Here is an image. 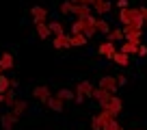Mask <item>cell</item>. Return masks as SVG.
Returning a JSON list of instances; mask_svg holds the SVG:
<instances>
[{"label": "cell", "mask_w": 147, "mask_h": 130, "mask_svg": "<svg viewBox=\"0 0 147 130\" xmlns=\"http://www.w3.org/2000/svg\"><path fill=\"white\" fill-rule=\"evenodd\" d=\"M119 22L123 24H134L136 28H141L143 30V26H145V20H143V15H141V9H121L119 11Z\"/></svg>", "instance_id": "6da1fadb"}, {"label": "cell", "mask_w": 147, "mask_h": 130, "mask_svg": "<svg viewBox=\"0 0 147 130\" xmlns=\"http://www.w3.org/2000/svg\"><path fill=\"white\" fill-rule=\"evenodd\" d=\"M93 89H95V87H93L89 80H82V83L76 85V91H74V100H76V104H82L87 98H91Z\"/></svg>", "instance_id": "7a4b0ae2"}, {"label": "cell", "mask_w": 147, "mask_h": 130, "mask_svg": "<svg viewBox=\"0 0 147 130\" xmlns=\"http://www.w3.org/2000/svg\"><path fill=\"white\" fill-rule=\"evenodd\" d=\"M121 30H123V39L125 41H141V37H143V30L136 28L134 24H125Z\"/></svg>", "instance_id": "3957f363"}, {"label": "cell", "mask_w": 147, "mask_h": 130, "mask_svg": "<svg viewBox=\"0 0 147 130\" xmlns=\"http://www.w3.org/2000/svg\"><path fill=\"white\" fill-rule=\"evenodd\" d=\"M102 108H106V111L113 113V115H119L121 108H123V102H121V98H119V95H113V98H110V100H108V102H106Z\"/></svg>", "instance_id": "277c9868"}, {"label": "cell", "mask_w": 147, "mask_h": 130, "mask_svg": "<svg viewBox=\"0 0 147 130\" xmlns=\"http://www.w3.org/2000/svg\"><path fill=\"white\" fill-rule=\"evenodd\" d=\"M32 95H35V100H39V102H43V104H46L48 100H50L52 91H50V87H46V85H39V87H35V89H32Z\"/></svg>", "instance_id": "5b68a950"}, {"label": "cell", "mask_w": 147, "mask_h": 130, "mask_svg": "<svg viewBox=\"0 0 147 130\" xmlns=\"http://www.w3.org/2000/svg\"><path fill=\"white\" fill-rule=\"evenodd\" d=\"M115 52H117V48H115V43H113V41H102L100 46H97V54L106 56V59H113Z\"/></svg>", "instance_id": "8992f818"}, {"label": "cell", "mask_w": 147, "mask_h": 130, "mask_svg": "<svg viewBox=\"0 0 147 130\" xmlns=\"http://www.w3.org/2000/svg\"><path fill=\"white\" fill-rule=\"evenodd\" d=\"M100 89H104V91H110V93H117V78L115 76H104V78H100Z\"/></svg>", "instance_id": "52a82bcc"}, {"label": "cell", "mask_w": 147, "mask_h": 130, "mask_svg": "<svg viewBox=\"0 0 147 130\" xmlns=\"http://www.w3.org/2000/svg\"><path fill=\"white\" fill-rule=\"evenodd\" d=\"M30 18H32V22H46V20H48V9H46V7H39V5H35V7H32V9H30Z\"/></svg>", "instance_id": "ba28073f"}, {"label": "cell", "mask_w": 147, "mask_h": 130, "mask_svg": "<svg viewBox=\"0 0 147 130\" xmlns=\"http://www.w3.org/2000/svg\"><path fill=\"white\" fill-rule=\"evenodd\" d=\"M113 95H115V93H110V91H104V89H100V87H97V89H93V95H91V98L100 102V106H104V104L108 102V100H110Z\"/></svg>", "instance_id": "9c48e42d"}, {"label": "cell", "mask_w": 147, "mask_h": 130, "mask_svg": "<svg viewBox=\"0 0 147 130\" xmlns=\"http://www.w3.org/2000/svg\"><path fill=\"white\" fill-rule=\"evenodd\" d=\"M110 7H113V5H110L108 0H93L91 9L95 11L97 15H106V13H108V11H110Z\"/></svg>", "instance_id": "30bf717a"}, {"label": "cell", "mask_w": 147, "mask_h": 130, "mask_svg": "<svg viewBox=\"0 0 147 130\" xmlns=\"http://www.w3.org/2000/svg\"><path fill=\"white\" fill-rule=\"evenodd\" d=\"M15 121H18V117H15L11 111L9 113H2V117H0V124H2V128H5V130H13Z\"/></svg>", "instance_id": "8fae6325"}, {"label": "cell", "mask_w": 147, "mask_h": 130, "mask_svg": "<svg viewBox=\"0 0 147 130\" xmlns=\"http://www.w3.org/2000/svg\"><path fill=\"white\" fill-rule=\"evenodd\" d=\"M71 13L76 15V20H82L91 15V7H84V5H71Z\"/></svg>", "instance_id": "7c38bea8"}, {"label": "cell", "mask_w": 147, "mask_h": 130, "mask_svg": "<svg viewBox=\"0 0 147 130\" xmlns=\"http://www.w3.org/2000/svg\"><path fill=\"white\" fill-rule=\"evenodd\" d=\"M26 108H28V102H26V100H20V98H18V100H15V104L11 106V113H13V115L20 119V117L26 113Z\"/></svg>", "instance_id": "4fadbf2b"}, {"label": "cell", "mask_w": 147, "mask_h": 130, "mask_svg": "<svg viewBox=\"0 0 147 130\" xmlns=\"http://www.w3.org/2000/svg\"><path fill=\"white\" fill-rule=\"evenodd\" d=\"M95 20H97L95 15H89V18H87V28H84V32H82L87 39H91V37H95V35H97V30H95Z\"/></svg>", "instance_id": "5bb4252c"}, {"label": "cell", "mask_w": 147, "mask_h": 130, "mask_svg": "<svg viewBox=\"0 0 147 130\" xmlns=\"http://www.w3.org/2000/svg\"><path fill=\"white\" fill-rule=\"evenodd\" d=\"M138 46H141V41H123L121 43V50L119 52H123V54H136L138 52Z\"/></svg>", "instance_id": "9a60e30c"}, {"label": "cell", "mask_w": 147, "mask_h": 130, "mask_svg": "<svg viewBox=\"0 0 147 130\" xmlns=\"http://www.w3.org/2000/svg\"><path fill=\"white\" fill-rule=\"evenodd\" d=\"M11 67H13V54H11V52H2V54H0V70L7 72V70H11Z\"/></svg>", "instance_id": "2e32d148"}, {"label": "cell", "mask_w": 147, "mask_h": 130, "mask_svg": "<svg viewBox=\"0 0 147 130\" xmlns=\"http://www.w3.org/2000/svg\"><path fill=\"white\" fill-rule=\"evenodd\" d=\"M54 48L56 50H63V48H71V43H69V35H54Z\"/></svg>", "instance_id": "e0dca14e"}, {"label": "cell", "mask_w": 147, "mask_h": 130, "mask_svg": "<svg viewBox=\"0 0 147 130\" xmlns=\"http://www.w3.org/2000/svg\"><path fill=\"white\" fill-rule=\"evenodd\" d=\"M35 28H37V35H39V39H48V37L52 35L50 28H48V22H37Z\"/></svg>", "instance_id": "ac0fdd59"}, {"label": "cell", "mask_w": 147, "mask_h": 130, "mask_svg": "<svg viewBox=\"0 0 147 130\" xmlns=\"http://www.w3.org/2000/svg\"><path fill=\"white\" fill-rule=\"evenodd\" d=\"M110 61H113V63H117L119 67H128V63H130V56H128V54H123V52H115Z\"/></svg>", "instance_id": "d6986e66"}, {"label": "cell", "mask_w": 147, "mask_h": 130, "mask_svg": "<svg viewBox=\"0 0 147 130\" xmlns=\"http://www.w3.org/2000/svg\"><path fill=\"white\" fill-rule=\"evenodd\" d=\"M15 100H18V95H15V89L11 87V89H7L5 91V100H2V104H5L7 108H11L15 104Z\"/></svg>", "instance_id": "ffe728a7"}, {"label": "cell", "mask_w": 147, "mask_h": 130, "mask_svg": "<svg viewBox=\"0 0 147 130\" xmlns=\"http://www.w3.org/2000/svg\"><path fill=\"white\" fill-rule=\"evenodd\" d=\"M84 28H87V18L82 20H76V22L71 24V35H82Z\"/></svg>", "instance_id": "44dd1931"}, {"label": "cell", "mask_w": 147, "mask_h": 130, "mask_svg": "<svg viewBox=\"0 0 147 130\" xmlns=\"http://www.w3.org/2000/svg\"><path fill=\"white\" fill-rule=\"evenodd\" d=\"M69 43H71L74 48H80V46H87L89 39L84 37V35H69Z\"/></svg>", "instance_id": "7402d4cb"}, {"label": "cell", "mask_w": 147, "mask_h": 130, "mask_svg": "<svg viewBox=\"0 0 147 130\" xmlns=\"http://www.w3.org/2000/svg\"><path fill=\"white\" fill-rule=\"evenodd\" d=\"M46 104H48V106H50L54 113H61V111H63V104H65V102H61L56 95H50V100H48Z\"/></svg>", "instance_id": "603a6c76"}, {"label": "cell", "mask_w": 147, "mask_h": 130, "mask_svg": "<svg viewBox=\"0 0 147 130\" xmlns=\"http://www.w3.org/2000/svg\"><path fill=\"white\" fill-rule=\"evenodd\" d=\"M95 30L102 32V35H108V32H110V24L106 22V20L97 18V20H95Z\"/></svg>", "instance_id": "cb8c5ba5"}, {"label": "cell", "mask_w": 147, "mask_h": 130, "mask_svg": "<svg viewBox=\"0 0 147 130\" xmlns=\"http://www.w3.org/2000/svg\"><path fill=\"white\" fill-rule=\"evenodd\" d=\"M56 98H59L61 102H71L74 100V91L71 89H61V91H56Z\"/></svg>", "instance_id": "d4e9b609"}, {"label": "cell", "mask_w": 147, "mask_h": 130, "mask_svg": "<svg viewBox=\"0 0 147 130\" xmlns=\"http://www.w3.org/2000/svg\"><path fill=\"white\" fill-rule=\"evenodd\" d=\"M106 41H123V30H121V28H115V30H110L108 32V39H106Z\"/></svg>", "instance_id": "484cf974"}, {"label": "cell", "mask_w": 147, "mask_h": 130, "mask_svg": "<svg viewBox=\"0 0 147 130\" xmlns=\"http://www.w3.org/2000/svg\"><path fill=\"white\" fill-rule=\"evenodd\" d=\"M48 28H50L52 35H63V32H65V28H63V24H61V22H50V24H48Z\"/></svg>", "instance_id": "4316f807"}, {"label": "cell", "mask_w": 147, "mask_h": 130, "mask_svg": "<svg viewBox=\"0 0 147 130\" xmlns=\"http://www.w3.org/2000/svg\"><path fill=\"white\" fill-rule=\"evenodd\" d=\"M119 128H121V126H119L117 119H108V121L102 124V130H119Z\"/></svg>", "instance_id": "83f0119b"}, {"label": "cell", "mask_w": 147, "mask_h": 130, "mask_svg": "<svg viewBox=\"0 0 147 130\" xmlns=\"http://www.w3.org/2000/svg\"><path fill=\"white\" fill-rule=\"evenodd\" d=\"M7 89H11V78H7L5 74L0 76V93H5Z\"/></svg>", "instance_id": "f1b7e54d"}, {"label": "cell", "mask_w": 147, "mask_h": 130, "mask_svg": "<svg viewBox=\"0 0 147 130\" xmlns=\"http://www.w3.org/2000/svg\"><path fill=\"white\" fill-rule=\"evenodd\" d=\"M59 11H61V13H63V15H69V13H71V2H69V0H65V2H61Z\"/></svg>", "instance_id": "f546056e"}, {"label": "cell", "mask_w": 147, "mask_h": 130, "mask_svg": "<svg viewBox=\"0 0 147 130\" xmlns=\"http://www.w3.org/2000/svg\"><path fill=\"white\" fill-rule=\"evenodd\" d=\"M91 130H102V119H100L97 115L91 119Z\"/></svg>", "instance_id": "4dcf8cb0"}, {"label": "cell", "mask_w": 147, "mask_h": 130, "mask_svg": "<svg viewBox=\"0 0 147 130\" xmlns=\"http://www.w3.org/2000/svg\"><path fill=\"white\" fill-rule=\"evenodd\" d=\"M117 78V87H123L125 83H128V76H123V74H119V76H115Z\"/></svg>", "instance_id": "1f68e13d"}, {"label": "cell", "mask_w": 147, "mask_h": 130, "mask_svg": "<svg viewBox=\"0 0 147 130\" xmlns=\"http://www.w3.org/2000/svg\"><path fill=\"white\" fill-rule=\"evenodd\" d=\"M71 5H84V7H91L93 5V0H69Z\"/></svg>", "instance_id": "d6a6232c"}, {"label": "cell", "mask_w": 147, "mask_h": 130, "mask_svg": "<svg viewBox=\"0 0 147 130\" xmlns=\"http://www.w3.org/2000/svg\"><path fill=\"white\" fill-rule=\"evenodd\" d=\"M117 7L119 9H128V0H117Z\"/></svg>", "instance_id": "836d02e7"}, {"label": "cell", "mask_w": 147, "mask_h": 130, "mask_svg": "<svg viewBox=\"0 0 147 130\" xmlns=\"http://www.w3.org/2000/svg\"><path fill=\"white\" fill-rule=\"evenodd\" d=\"M136 54H138V56H145V54H147V48H145V46H138V52H136Z\"/></svg>", "instance_id": "e575fe53"}, {"label": "cell", "mask_w": 147, "mask_h": 130, "mask_svg": "<svg viewBox=\"0 0 147 130\" xmlns=\"http://www.w3.org/2000/svg\"><path fill=\"white\" fill-rule=\"evenodd\" d=\"M141 9V15H143V20H145V24H147V7H138Z\"/></svg>", "instance_id": "d590c367"}, {"label": "cell", "mask_w": 147, "mask_h": 130, "mask_svg": "<svg viewBox=\"0 0 147 130\" xmlns=\"http://www.w3.org/2000/svg\"><path fill=\"white\" fill-rule=\"evenodd\" d=\"M2 100H5V93H0V102H2Z\"/></svg>", "instance_id": "8d00e7d4"}, {"label": "cell", "mask_w": 147, "mask_h": 130, "mask_svg": "<svg viewBox=\"0 0 147 130\" xmlns=\"http://www.w3.org/2000/svg\"><path fill=\"white\" fill-rule=\"evenodd\" d=\"M2 74H5V72H2V70H0V76H2Z\"/></svg>", "instance_id": "74e56055"}, {"label": "cell", "mask_w": 147, "mask_h": 130, "mask_svg": "<svg viewBox=\"0 0 147 130\" xmlns=\"http://www.w3.org/2000/svg\"><path fill=\"white\" fill-rule=\"evenodd\" d=\"M119 130H123V128H119Z\"/></svg>", "instance_id": "f35d334b"}]
</instances>
